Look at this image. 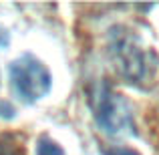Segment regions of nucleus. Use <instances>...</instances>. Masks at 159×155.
Returning <instances> with one entry per match:
<instances>
[{
  "label": "nucleus",
  "mask_w": 159,
  "mask_h": 155,
  "mask_svg": "<svg viewBox=\"0 0 159 155\" xmlns=\"http://www.w3.org/2000/svg\"><path fill=\"white\" fill-rule=\"evenodd\" d=\"M36 153H39V155H65L62 149L58 147L57 143H52L51 139H47V137H43V139L39 141V149H36Z\"/></svg>",
  "instance_id": "20e7f679"
},
{
  "label": "nucleus",
  "mask_w": 159,
  "mask_h": 155,
  "mask_svg": "<svg viewBox=\"0 0 159 155\" xmlns=\"http://www.w3.org/2000/svg\"><path fill=\"white\" fill-rule=\"evenodd\" d=\"M0 155H20L16 145H8V143H0Z\"/></svg>",
  "instance_id": "39448f33"
},
{
  "label": "nucleus",
  "mask_w": 159,
  "mask_h": 155,
  "mask_svg": "<svg viewBox=\"0 0 159 155\" xmlns=\"http://www.w3.org/2000/svg\"><path fill=\"white\" fill-rule=\"evenodd\" d=\"M97 121L107 133H119L131 123L129 107L119 95H105L97 109Z\"/></svg>",
  "instance_id": "7ed1b4c3"
},
{
  "label": "nucleus",
  "mask_w": 159,
  "mask_h": 155,
  "mask_svg": "<svg viewBox=\"0 0 159 155\" xmlns=\"http://www.w3.org/2000/svg\"><path fill=\"white\" fill-rule=\"evenodd\" d=\"M113 57L117 61V66L123 73V77H127L131 83H141L147 79V71L151 65V54L145 52L139 47L133 36L123 34L119 39H115L113 43Z\"/></svg>",
  "instance_id": "f03ea898"
},
{
  "label": "nucleus",
  "mask_w": 159,
  "mask_h": 155,
  "mask_svg": "<svg viewBox=\"0 0 159 155\" xmlns=\"http://www.w3.org/2000/svg\"><path fill=\"white\" fill-rule=\"evenodd\" d=\"M107 155H141V153H137L135 149H129V147H115V149H111Z\"/></svg>",
  "instance_id": "423d86ee"
},
{
  "label": "nucleus",
  "mask_w": 159,
  "mask_h": 155,
  "mask_svg": "<svg viewBox=\"0 0 159 155\" xmlns=\"http://www.w3.org/2000/svg\"><path fill=\"white\" fill-rule=\"evenodd\" d=\"M10 81L24 101H39L51 89V73L30 54L16 58L10 65Z\"/></svg>",
  "instance_id": "f257e3e1"
}]
</instances>
